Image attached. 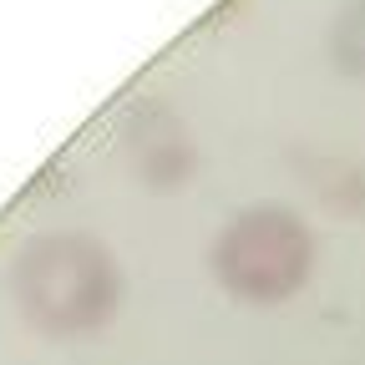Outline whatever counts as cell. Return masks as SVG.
Instances as JSON below:
<instances>
[{"instance_id":"1","label":"cell","mask_w":365,"mask_h":365,"mask_svg":"<svg viewBox=\"0 0 365 365\" xmlns=\"http://www.w3.org/2000/svg\"><path fill=\"white\" fill-rule=\"evenodd\" d=\"M11 304L46 340H86L102 335L127 294V274L112 244L86 228H41L16 244L6 264Z\"/></svg>"},{"instance_id":"2","label":"cell","mask_w":365,"mask_h":365,"mask_svg":"<svg viewBox=\"0 0 365 365\" xmlns=\"http://www.w3.org/2000/svg\"><path fill=\"white\" fill-rule=\"evenodd\" d=\"M319 264V239L299 208L289 203H249L228 213L208 244L213 284L239 304H289Z\"/></svg>"},{"instance_id":"3","label":"cell","mask_w":365,"mask_h":365,"mask_svg":"<svg viewBox=\"0 0 365 365\" xmlns=\"http://www.w3.org/2000/svg\"><path fill=\"white\" fill-rule=\"evenodd\" d=\"M117 148L127 173L153 193H178L198 173V137L163 97L132 102V112L117 127Z\"/></svg>"},{"instance_id":"4","label":"cell","mask_w":365,"mask_h":365,"mask_svg":"<svg viewBox=\"0 0 365 365\" xmlns=\"http://www.w3.org/2000/svg\"><path fill=\"white\" fill-rule=\"evenodd\" d=\"M325 51H330V61H335V71L345 81L365 86V0H345V6L335 11Z\"/></svg>"}]
</instances>
